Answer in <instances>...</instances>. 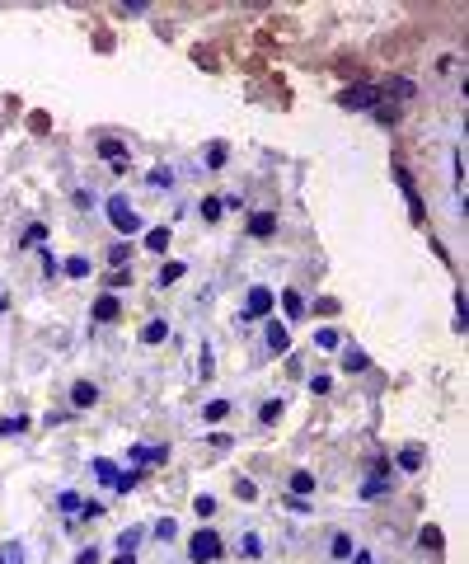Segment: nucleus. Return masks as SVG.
<instances>
[{
  "mask_svg": "<svg viewBox=\"0 0 469 564\" xmlns=\"http://www.w3.org/2000/svg\"><path fill=\"white\" fill-rule=\"evenodd\" d=\"M188 555H193L197 564L221 560V536H216V527H197V532H193V541H188Z\"/></svg>",
  "mask_w": 469,
  "mask_h": 564,
  "instance_id": "f257e3e1",
  "label": "nucleus"
},
{
  "mask_svg": "<svg viewBox=\"0 0 469 564\" xmlns=\"http://www.w3.org/2000/svg\"><path fill=\"white\" fill-rule=\"evenodd\" d=\"M108 216H113V226H118L122 236H136V231H141V216L131 212L122 198H108Z\"/></svg>",
  "mask_w": 469,
  "mask_h": 564,
  "instance_id": "f03ea898",
  "label": "nucleus"
},
{
  "mask_svg": "<svg viewBox=\"0 0 469 564\" xmlns=\"http://www.w3.org/2000/svg\"><path fill=\"white\" fill-rule=\"evenodd\" d=\"M338 99H342V108H375L380 104V90L375 85H352V90H342Z\"/></svg>",
  "mask_w": 469,
  "mask_h": 564,
  "instance_id": "7ed1b4c3",
  "label": "nucleus"
},
{
  "mask_svg": "<svg viewBox=\"0 0 469 564\" xmlns=\"http://www.w3.org/2000/svg\"><path fill=\"white\" fill-rule=\"evenodd\" d=\"M272 231H277V216L272 212H254L249 216V236H259L263 240V236H272Z\"/></svg>",
  "mask_w": 469,
  "mask_h": 564,
  "instance_id": "20e7f679",
  "label": "nucleus"
},
{
  "mask_svg": "<svg viewBox=\"0 0 469 564\" xmlns=\"http://www.w3.org/2000/svg\"><path fill=\"white\" fill-rule=\"evenodd\" d=\"M268 306H272V292H268V287H254V292H249V306H244V311H249V315H268Z\"/></svg>",
  "mask_w": 469,
  "mask_h": 564,
  "instance_id": "39448f33",
  "label": "nucleus"
},
{
  "mask_svg": "<svg viewBox=\"0 0 469 564\" xmlns=\"http://www.w3.org/2000/svg\"><path fill=\"white\" fill-rule=\"evenodd\" d=\"M131 461L136 466H160L164 461V447H131Z\"/></svg>",
  "mask_w": 469,
  "mask_h": 564,
  "instance_id": "423d86ee",
  "label": "nucleus"
},
{
  "mask_svg": "<svg viewBox=\"0 0 469 564\" xmlns=\"http://www.w3.org/2000/svg\"><path fill=\"white\" fill-rule=\"evenodd\" d=\"M268 348H272V353H287V348H291L287 324H268Z\"/></svg>",
  "mask_w": 469,
  "mask_h": 564,
  "instance_id": "0eeeda50",
  "label": "nucleus"
},
{
  "mask_svg": "<svg viewBox=\"0 0 469 564\" xmlns=\"http://www.w3.org/2000/svg\"><path fill=\"white\" fill-rule=\"evenodd\" d=\"M314 348H324V353H334V348H342V334H338V329H329V324H324V329H319V334H314Z\"/></svg>",
  "mask_w": 469,
  "mask_h": 564,
  "instance_id": "6e6552de",
  "label": "nucleus"
},
{
  "mask_svg": "<svg viewBox=\"0 0 469 564\" xmlns=\"http://www.w3.org/2000/svg\"><path fill=\"white\" fill-rule=\"evenodd\" d=\"M164 339H169V324L164 320H151L146 329H141V344H164Z\"/></svg>",
  "mask_w": 469,
  "mask_h": 564,
  "instance_id": "1a4fd4ad",
  "label": "nucleus"
},
{
  "mask_svg": "<svg viewBox=\"0 0 469 564\" xmlns=\"http://www.w3.org/2000/svg\"><path fill=\"white\" fill-rule=\"evenodd\" d=\"M71 400H76V409H89V404L99 400V390H94V386H89V381H80L76 390H71Z\"/></svg>",
  "mask_w": 469,
  "mask_h": 564,
  "instance_id": "9d476101",
  "label": "nucleus"
},
{
  "mask_svg": "<svg viewBox=\"0 0 469 564\" xmlns=\"http://www.w3.org/2000/svg\"><path fill=\"white\" fill-rule=\"evenodd\" d=\"M282 311H287V320H301V315H305V301H301V292H282Z\"/></svg>",
  "mask_w": 469,
  "mask_h": 564,
  "instance_id": "9b49d317",
  "label": "nucleus"
},
{
  "mask_svg": "<svg viewBox=\"0 0 469 564\" xmlns=\"http://www.w3.org/2000/svg\"><path fill=\"white\" fill-rule=\"evenodd\" d=\"M146 249H151V254H164V249H169V226H155V231L146 236Z\"/></svg>",
  "mask_w": 469,
  "mask_h": 564,
  "instance_id": "f8f14e48",
  "label": "nucleus"
},
{
  "mask_svg": "<svg viewBox=\"0 0 469 564\" xmlns=\"http://www.w3.org/2000/svg\"><path fill=\"white\" fill-rule=\"evenodd\" d=\"M94 320H118V296H99L94 301Z\"/></svg>",
  "mask_w": 469,
  "mask_h": 564,
  "instance_id": "ddd939ff",
  "label": "nucleus"
},
{
  "mask_svg": "<svg viewBox=\"0 0 469 564\" xmlns=\"http://www.w3.org/2000/svg\"><path fill=\"white\" fill-rule=\"evenodd\" d=\"M291 489H296V499H305V494L314 489V475L310 470H296V475H291Z\"/></svg>",
  "mask_w": 469,
  "mask_h": 564,
  "instance_id": "4468645a",
  "label": "nucleus"
},
{
  "mask_svg": "<svg viewBox=\"0 0 469 564\" xmlns=\"http://www.w3.org/2000/svg\"><path fill=\"white\" fill-rule=\"evenodd\" d=\"M226 414H230V404H226V400H211L207 409H202V419H207V424H221Z\"/></svg>",
  "mask_w": 469,
  "mask_h": 564,
  "instance_id": "2eb2a0df",
  "label": "nucleus"
},
{
  "mask_svg": "<svg viewBox=\"0 0 469 564\" xmlns=\"http://www.w3.org/2000/svg\"><path fill=\"white\" fill-rule=\"evenodd\" d=\"M305 311H314V315H324V320H329V315H338V301H334V296H319V301L305 306Z\"/></svg>",
  "mask_w": 469,
  "mask_h": 564,
  "instance_id": "dca6fc26",
  "label": "nucleus"
},
{
  "mask_svg": "<svg viewBox=\"0 0 469 564\" xmlns=\"http://www.w3.org/2000/svg\"><path fill=\"white\" fill-rule=\"evenodd\" d=\"M99 151H104V156H108V160H113V165H118V169L127 165V156H122V141H104Z\"/></svg>",
  "mask_w": 469,
  "mask_h": 564,
  "instance_id": "f3484780",
  "label": "nucleus"
},
{
  "mask_svg": "<svg viewBox=\"0 0 469 564\" xmlns=\"http://www.w3.org/2000/svg\"><path fill=\"white\" fill-rule=\"evenodd\" d=\"M342 367H347V372H362V367H366V353L362 348H347V353H342Z\"/></svg>",
  "mask_w": 469,
  "mask_h": 564,
  "instance_id": "a211bd4d",
  "label": "nucleus"
},
{
  "mask_svg": "<svg viewBox=\"0 0 469 564\" xmlns=\"http://www.w3.org/2000/svg\"><path fill=\"white\" fill-rule=\"evenodd\" d=\"M94 475L104 484H118V466H113V461H94Z\"/></svg>",
  "mask_w": 469,
  "mask_h": 564,
  "instance_id": "6ab92c4d",
  "label": "nucleus"
},
{
  "mask_svg": "<svg viewBox=\"0 0 469 564\" xmlns=\"http://www.w3.org/2000/svg\"><path fill=\"white\" fill-rule=\"evenodd\" d=\"M399 466H404V470H417V466H422V452H417V447H404V452H399Z\"/></svg>",
  "mask_w": 469,
  "mask_h": 564,
  "instance_id": "aec40b11",
  "label": "nucleus"
},
{
  "mask_svg": "<svg viewBox=\"0 0 469 564\" xmlns=\"http://www.w3.org/2000/svg\"><path fill=\"white\" fill-rule=\"evenodd\" d=\"M183 278V264H164V269H160V287H169V282H179Z\"/></svg>",
  "mask_w": 469,
  "mask_h": 564,
  "instance_id": "412c9836",
  "label": "nucleus"
},
{
  "mask_svg": "<svg viewBox=\"0 0 469 564\" xmlns=\"http://www.w3.org/2000/svg\"><path fill=\"white\" fill-rule=\"evenodd\" d=\"M259 419H263V424H277V419H282V400H268Z\"/></svg>",
  "mask_w": 469,
  "mask_h": 564,
  "instance_id": "4be33fe9",
  "label": "nucleus"
},
{
  "mask_svg": "<svg viewBox=\"0 0 469 564\" xmlns=\"http://www.w3.org/2000/svg\"><path fill=\"white\" fill-rule=\"evenodd\" d=\"M362 494H366V499H380V494H385V475H371Z\"/></svg>",
  "mask_w": 469,
  "mask_h": 564,
  "instance_id": "5701e85b",
  "label": "nucleus"
},
{
  "mask_svg": "<svg viewBox=\"0 0 469 564\" xmlns=\"http://www.w3.org/2000/svg\"><path fill=\"white\" fill-rule=\"evenodd\" d=\"M221 212H226V202H216V198L202 202V216H207V221H221Z\"/></svg>",
  "mask_w": 469,
  "mask_h": 564,
  "instance_id": "b1692460",
  "label": "nucleus"
},
{
  "mask_svg": "<svg viewBox=\"0 0 469 564\" xmlns=\"http://www.w3.org/2000/svg\"><path fill=\"white\" fill-rule=\"evenodd\" d=\"M66 273H71V278H89V259H71Z\"/></svg>",
  "mask_w": 469,
  "mask_h": 564,
  "instance_id": "393cba45",
  "label": "nucleus"
},
{
  "mask_svg": "<svg viewBox=\"0 0 469 564\" xmlns=\"http://www.w3.org/2000/svg\"><path fill=\"white\" fill-rule=\"evenodd\" d=\"M193 508H197V517H211V512H216V499H211V494H202Z\"/></svg>",
  "mask_w": 469,
  "mask_h": 564,
  "instance_id": "a878e982",
  "label": "nucleus"
},
{
  "mask_svg": "<svg viewBox=\"0 0 469 564\" xmlns=\"http://www.w3.org/2000/svg\"><path fill=\"white\" fill-rule=\"evenodd\" d=\"M422 545L437 550V545H441V532H437V527H422Z\"/></svg>",
  "mask_w": 469,
  "mask_h": 564,
  "instance_id": "bb28decb",
  "label": "nucleus"
},
{
  "mask_svg": "<svg viewBox=\"0 0 469 564\" xmlns=\"http://www.w3.org/2000/svg\"><path fill=\"white\" fill-rule=\"evenodd\" d=\"M207 165H211V169H221V165H226V146H211V151H207Z\"/></svg>",
  "mask_w": 469,
  "mask_h": 564,
  "instance_id": "cd10ccee",
  "label": "nucleus"
},
{
  "mask_svg": "<svg viewBox=\"0 0 469 564\" xmlns=\"http://www.w3.org/2000/svg\"><path fill=\"white\" fill-rule=\"evenodd\" d=\"M334 555H338V560H347V555H352V541H347V536H334Z\"/></svg>",
  "mask_w": 469,
  "mask_h": 564,
  "instance_id": "c85d7f7f",
  "label": "nucleus"
},
{
  "mask_svg": "<svg viewBox=\"0 0 469 564\" xmlns=\"http://www.w3.org/2000/svg\"><path fill=\"white\" fill-rule=\"evenodd\" d=\"M235 494H239V499H254L259 489H254V480H235Z\"/></svg>",
  "mask_w": 469,
  "mask_h": 564,
  "instance_id": "c756f323",
  "label": "nucleus"
},
{
  "mask_svg": "<svg viewBox=\"0 0 469 564\" xmlns=\"http://www.w3.org/2000/svg\"><path fill=\"white\" fill-rule=\"evenodd\" d=\"M28 428V419H0V432H19Z\"/></svg>",
  "mask_w": 469,
  "mask_h": 564,
  "instance_id": "7c9ffc66",
  "label": "nucleus"
},
{
  "mask_svg": "<svg viewBox=\"0 0 469 564\" xmlns=\"http://www.w3.org/2000/svg\"><path fill=\"white\" fill-rule=\"evenodd\" d=\"M43 236H47L43 226H28V231H24V244H43Z\"/></svg>",
  "mask_w": 469,
  "mask_h": 564,
  "instance_id": "2f4dec72",
  "label": "nucleus"
},
{
  "mask_svg": "<svg viewBox=\"0 0 469 564\" xmlns=\"http://www.w3.org/2000/svg\"><path fill=\"white\" fill-rule=\"evenodd\" d=\"M329 386H334L329 376H314V381H310V390H314V395H329Z\"/></svg>",
  "mask_w": 469,
  "mask_h": 564,
  "instance_id": "473e14b6",
  "label": "nucleus"
},
{
  "mask_svg": "<svg viewBox=\"0 0 469 564\" xmlns=\"http://www.w3.org/2000/svg\"><path fill=\"white\" fill-rule=\"evenodd\" d=\"M155 536H160V541H174V522H169V517H164V522L155 527Z\"/></svg>",
  "mask_w": 469,
  "mask_h": 564,
  "instance_id": "72a5a7b5",
  "label": "nucleus"
},
{
  "mask_svg": "<svg viewBox=\"0 0 469 564\" xmlns=\"http://www.w3.org/2000/svg\"><path fill=\"white\" fill-rule=\"evenodd\" d=\"M136 541H141V532H122V541H118V550H131Z\"/></svg>",
  "mask_w": 469,
  "mask_h": 564,
  "instance_id": "f704fd0d",
  "label": "nucleus"
},
{
  "mask_svg": "<svg viewBox=\"0 0 469 564\" xmlns=\"http://www.w3.org/2000/svg\"><path fill=\"white\" fill-rule=\"evenodd\" d=\"M76 564H99V550H80V560Z\"/></svg>",
  "mask_w": 469,
  "mask_h": 564,
  "instance_id": "c9c22d12",
  "label": "nucleus"
},
{
  "mask_svg": "<svg viewBox=\"0 0 469 564\" xmlns=\"http://www.w3.org/2000/svg\"><path fill=\"white\" fill-rule=\"evenodd\" d=\"M352 564H375V560H371V550H357V555H352Z\"/></svg>",
  "mask_w": 469,
  "mask_h": 564,
  "instance_id": "e433bc0d",
  "label": "nucleus"
},
{
  "mask_svg": "<svg viewBox=\"0 0 469 564\" xmlns=\"http://www.w3.org/2000/svg\"><path fill=\"white\" fill-rule=\"evenodd\" d=\"M113 564H136V560H131V550H122V555H118Z\"/></svg>",
  "mask_w": 469,
  "mask_h": 564,
  "instance_id": "4c0bfd02",
  "label": "nucleus"
},
{
  "mask_svg": "<svg viewBox=\"0 0 469 564\" xmlns=\"http://www.w3.org/2000/svg\"><path fill=\"white\" fill-rule=\"evenodd\" d=\"M0 311H5V292H0Z\"/></svg>",
  "mask_w": 469,
  "mask_h": 564,
  "instance_id": "58836bf2",
  "label": "nucleus"
}]
</instances>
